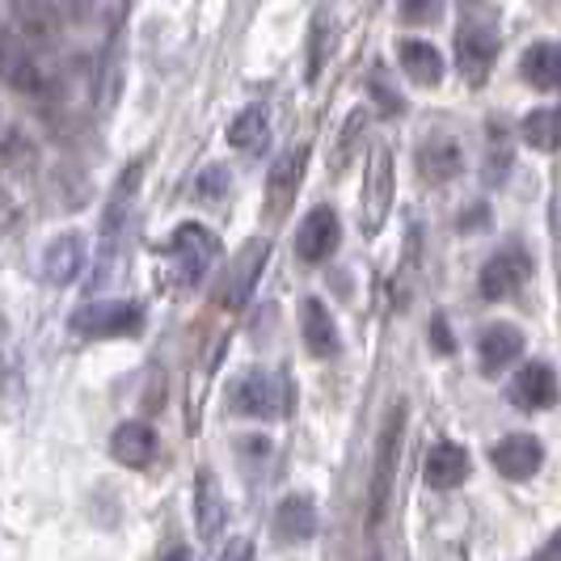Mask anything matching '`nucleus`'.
<instances>
[{"instance_id": "nucleus-25", "label": "nucleus", "mask_w": 561, "mask_h": 561, "mask_svg": "<svg viewBox=\"0 0 561 561\" xmlns=\"http://www.w3.org/2000/svg\"><path fill=\"white\" fill-rule=\"evenodd\" d=\"M367 232H376L380 225V216L389 211V198H393V161H389V152H371V173H367Z\"/></svg>"}, {"instance_id": "nucleus-18", "label": "nucleus", "mask_w": 561, "mask_h": 561, "mask_svg": "<svg viewBox=\"0 0 561 561\" xmlns=\"http://www.w3.org/2000/svg\"><path fill=\"white\" fill-rule=\"evenodd\" d=\"M469 451L460 448V444H435V448L426 451V465H422V478L431 490H456V485H465L469 481Z\"/></svg>"}, {"instance_id": "nucleus-2", "label": "nucleus", "mask_w": 561, "mask_h": 561, "mask_svg": "<svg viewBox=\"0 0 561 561\" xmlns=\"http://www.w3.org/2000/svg\"><path fill=\"white\" fill-rule=\"evenodd\" d=\"M13 13L26 38H56L89 26L98 18V0H13Z\"/></svg>"}, {"instance_id": "nucleus-13", "label": "nucleus", "mask_w": 561, "mask_h": 561, "mask_svg": "<svg viewBox=\"0 0 561 561\" xmlns=\"http://www.w3.org/2000/svg\"><path fill=\"white\" fill-rule=\"evenodd\" d=\"M266 241H250L245 250L237 253V262H232V271H228L225 279V291H220V300H225V309H245L253 296V287H257V275H262V266H266Z\"/></svg>"}, {"instance_id": "nucleus-1", "label": "nucleus", "mask_w": 561, "mask_h": 561, "mask_svg": "<svg viewBox=\"0 0 561 561\" xmlns=\"http://www.w3.org/2000/svg\"><path fill=\"white\" fill-rule=\"evenodd\" d=\"M401 439H405V401H397L389 410V419L380 426V439H376V469H371V503H367V524L380 528L385 519V506L393 499V481H397V460H401Z\"/></svg>"}, {"instance_id": "nucleus-8", "label": "nucleus", "mask_w": 561, "mask_h": 561, "mask_svg": "<svg viewBox=\"0 0 561 561\" xmlns=\"http://www.w3.org/2000/svg\"><path fill=\"white\" fill-rule=\"evenodd\" d=\"M72 330L84 337H123L140 330V309L131 300H93L77 309Z\"/></svg>"}, {"instance_id": "nucleus-9", "label": "nucleus", "mask_w": 561, "mask_h": 561, "mask_svg": "<svg viewBox=\"0 0 561 561\" xmlns=\"http://www.w3.org/2000/svg\"><path fill=\"white\" fill-rule=\"evenodd\" d=\"M337 245H342L337 211L334 207H312L309 216H305V225H300V232H296V253H300V262L321 266V262L334 257Z\"/></svg>"}, {"instance_id": "nucleus-12", "label": "nucleus", "mask_w": 561, "mask_h": 561, "mask_svg": "<svg viewBox=\"0 0 561 561\" xmlns=\"http://www.w3.org/2000/svg\"><path fill=\"white\" fill-rule=\"evenodd\" d=\"M157 448H161V439H157V431L148 426V422H118L111 435V456L123 465V469H148L152 460H157Z\"/></svg>"}, {"instance_id": "nucleus-32", "label": "nucleus", "mask_w": 561, "mask_h": 561, "mask_svg": "<svg viewBox=\"0 0 561 561\" xmlns=\"http://www.w3.org/2000/svg\"><path fill=\"white\" fill-rule=\"evenodd\" d=\"M161 561H191V549H182V545H178V549H169Z\"/></svg>"}, {"instance_id": "nucleus-20", "label": "nucleus", "mask_w": 561, "mask_h": 561, "mask_svg": "<svg viewBox=\"0 0 561 561\" xmlns=\"http://www.w3.org/2000/svg\"><path fill=\"white\" fill-rule=\"evenodd\" d=\"M305 165H309V148L305 144H296L291 152H283L275 169H271V182H266V203H271V211H283L296 191H300V182H305Z\"/></svg>"}, {"instance_id": "nucleus-17", "label": "nucleus", "mask_w": 561, "mask_h": 561, "mask_svg": "<svg viewBox=\"0 0 561 561\" xmlns=\"http://www.w3.org/2000/svg\"><path fill=\"white\" fill-rule=\"evenodd\" d=\"M397 64H401V72L414 84H422V89H435V84L444 81V72H448L439 47L426 43V38H401V43H397Z\"/></svg>"}, {"instance_id": "nucleus-6", "label": "nucleus", "mask_w": 561, "mask_h": 561, "mask_svg": "<svg viewBox=\"0 0 561 561\" xmlns=\"http://www.w3.org/2000/svg\"><path fill=\"white\" fill-rule=\"evenodd\" d=\"M169 257L178 266V279L186 283V287H195L211 271V262L220 257V241H216V232H207L203 225H182L173 232V241H169Z\"/></svg>"}, {"instance_id": "nucleus-24", "label": "nucleus", "mask_w": 561, "mask_h": 561, "mask_svg": "<svg viewBox=\"0 0 561 561\" xmlns=\"http://www.w3.org/2000/svg\"><path fill=\"white\" fill-rule=\"evenodd\" d=\"M524 81L540 89V93H553L561 89V43H533L524 51Z\"/></svg>"}, {"instance_id": "nucleus-16", "label": "nucleus", "mask_w": 561, "mask_h": 561, "mask_svg": "<svg viewBox=\"0 0 561 561\" xmlns=\"http://www.w3.org/2000/svg\"><path fill=\"white\" fill-rule=\"evenodd\" d=\"M524 355V334L515 330V325H506V321H494V325H485L478 337V364L485 376H499L506 367L515 364Z\"/></svg>"}, {"instance_id": "nucleus-27", "label": "nucleus", "mask_w": 561, "mask_h": 561, "mask_svg": "<svg viewBox=\"0 0 561 561\" xmlns=\"http://www.w3.org/2000/svg\"><path fill=\"white\" fill-rule=\"evenodd\" d=\"M397 13L405 18V22H414V26H431V22H439V13H444V0H397Z\"/></svg>"}, {"instance_id": "nucleus-31", "label": "nucleus", "mask_w": 561, "mask_h": 561, "mask_svg": "<svg viewBox=\"0 0 561 561\" xmlns=\"http://www.w3.org/2000/svg\"><path fill=\"white\" fill-rule=\"evenodd\" d=\"M431 342H435V351H439V355H451V351H456V337L448 334V321H444V317H435V321H431Z\"/></svg>"}, {"instance_id": "nucleus-28", "label": "nucleus", "mask_w": 561, "mask_h": 561, "mask_svg": "<svg viewBox=\"0 0 561 561\" xmlns=\"http://www.w3.org/2000/svg\"><path fill=\"white\" fill-rule=\"evenodd\" d=\"M225 182H228V169L211 165L203 178H198V198H220L225 195Z\"/></svg>"}, {"instance_id": "nucleus-21", "label": "nucleus", "mask_w": 561, "mask_h": 561, "mask_svg": "<svg viewBox=\"0 0 561 561\" xmlns=\"http://www.w3.org/2000/svg\"><path fill=\"white\" fill-rule=\"evenodd\" d=\"M460 169H465V152H460V144L451 140V136H431L419 148V173L426 182L444 186L451 178H460Z\"/></svg>"}, {"instance_id": "nucleus-11", "label": "nucleus", "mask_w": 561, "mask_h": 561, "mask_svg": "<svg viewBox=\"0 0 561 561\" xmlns=\"http://www.w3.org/2000/svg\"><path fill=\"white\" fill-rule=\"evenodd\" d=\"M300 337H305L312 359H334L337 351H342V334H337V321L334 312L325 309V300L309 296L300 305Z\"/></svg>"}, {"instance_id": "nucleus-22", "label": "nucleus", "mask_w": 561, "mask_h": 561, "mask_svg": "<svg viewBox=\"0 0 561 561\" xmlns=\"http://www.w3.org/2000/svg\"><path fill=\"white\" fill-rule=\"evenodd\" d=\"M228 519V503H225V490H220V481L216 473H198L195 478V524H198V536L203 540H211V536H220Z\"/></svg>"}, {"instance_id": "nucleus-23", "label": "nucleus", "mask_w": 561, "mask_h": 561, "mask_svg": "<svg viewBox=\"0 0 561 561\" xmlns=\"http://www.w3.org/2000/svg\"><path fill=\"white\" fill-rule=\"evenodd\" d=\"M228 144L245 157H262L271 148V123H266V111L262 106H245L228 123Z\"/></svg>"}, {"instance_id": "nucleus-26", "label": "nucleus", "mask_w": 561, "mask_h": 561, "mask_svg": "<svg viewBox=\"0 0 561 561\" xmlns=\"http://www.w3.org/2000/svg\"><path fill=\"white\" fill-rule=\"evenodd\" d=\"M519 136L536 152H558L561 148V106H540L519 123Z\"/></svg>"}, {"instance_id": "nucleus-14", "label": "nucleus", "mask_w": 561, "mask_h": 561, "mask_svg": "<svg viewBox=\"0 0 561 561\" xmlns=\"http://www.w3.org/2000/svg\"><path fill=\"white\" fill-rule=\"evenodd\" d=\"M84 262H89V245H84L81 232H59L56 241L43 250V275L56 287H68V283L81 279Z\"/></svg>"}, {"instance_id": "nucleus-3", "label": "nucleus", "mask_w": 561, "mask_h": 561, "mask_svg": "<svg viewBox=\"0 0 561 561\" xmlns=\"http://www.w3.org/2000/svg\"><path fill=\"white\" fill-rule=\"evenodd\" d=\"M494 56H499V26L490 18H465L460 30H456V68L460 77L473 84H485L490 68H494Z\"/></svg>"}, {"instance_id": "nucleus-4", "label": "nucleus", "mask_w": 561, "mask_h": 561, "mask_svg": "<svg viewBox=\"0 0 561 561\" xmlns=\"http://www.w3.org/2000/svg\"><path fill=\"white\" fill-rule=\"evenodd\" d=\"M232 410L257 422H275L287 414V385L271 371H245L232 385Z\"/></svg>"}, {"instance_id": "nucleus-5", "label": "nucleus", "mask_w": 561, "mask_h": 561, "mask_svg": "<svg viewBox=\"0 0 561 561\" xmlns=\"http://www.w3.org/2000/svg\"><path fill=\"white\" fill-rule=\"evenodd\" d=\"M0 81L13 84L18 93H34V98H43L51 89V77L30 51V43H22L4 22H0Z\"/></svg>"}, {"instance_id": "nucleus-10", "label": "nucleus", "mask_w": 561, "mask_h": 561, "mask_svg": "<svg viewBox=\"0 0 561 561\" xmlns=\"http://www.w3.org/2000/svg\"><path fill=\"white\" fill-rule=\"evenodd\" d=\"M490 460H494V469L503 473L506 481H528L540 473V465H545V444L528 435V431H515V435H503L494 451H490Z\"/></svg>"}, {"instance_id": "nucleus-15", "label": "nucleus", "mask_w": 561, "mask_h": 561, "mask_svg": "<svg viewBox=\"0 0 561 561\" xmlns=\"http://www.w3.org/2000/svg\"><path fill=\"white\" fill-rule=\"evenodd\" d=\"M506 401L519 410H549L558 401V376L549 364L519 367V376L506 385Z\"/></svg>"}, {"instance_id": "nucleus-30", "label": "nucleus", "mask_w": 561, "mask_h": 561, "mask_svg": "<svg viewBox=\"0 0 561 561\" xmlns=\"http://www.w3.org/2000/svg\"><path fill=\"white\" fill-rule=\"evenodd\" d=\"M220 561H253V540L250 536H237L220 549Z\"/></svg>"}, {"instance_id": "nucleus-29", "label": "nucleus", "mask_w": 561, "mask_h": 561, "mask_svg": "<svg viewBox=\"0 0 561 561\" xmlns=\"http://www.w3.org/2000/svg\"><path fill=\"white\" fill-rule=\"evenodd\" d=\"M389 77H385V72H380V68H376V72H371V98H376V102H380V106H389V111H401V102H397V93L393 89H389Z\"/></svg>"}, {"instance_id": "nucleus-19", "label": "nucleus", "mask_w": 561, "mask_h": 561, "mask_svg": "<svg viewBox=\"0 0 561 561\" xmlns=\"http://www.w3.org/2000/svg\"><path fill=\"white\" fill-rule=\"evenodd\" d=\"M317 536V506L309 494H287L275 506V540L279 545H305Z\"/></svg>"}, {"instance_id": "nucleus-7", "label": "nucleus", "mask_w": 561, "mask_h": 561, "mask_svg": "<svg viewBox=\"0 0 561 561\" xmlns=\"http://www.w3.org/2000/svg\"><path fill=\"white\" fill-rule=\"evenodd\" d=\"M528 279H533V257H528V250L503 245L494 257H485V266H481L478 275V291L481 300H506V296H515Z\"/></svg>"}]
</instances>
